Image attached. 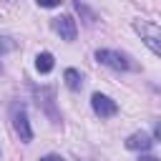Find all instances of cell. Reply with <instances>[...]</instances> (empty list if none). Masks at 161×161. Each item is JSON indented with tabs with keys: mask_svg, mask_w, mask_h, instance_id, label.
Listing matches in <instances>:
<instances>
[{
	"mask_svg": "<svg viewBox=\"0 0 161 161\" xmlns=\"http://www.w3.org/2000/svg\"><path fill=\"white\" fill-rule=\"evenodd\" d=\"M96 60L101 65H108L113 70H136V63L131 60V55L118 53V50H96Z\"/></svg>",
	"mask_w": 161,
	"mask_h": 161,
	"instance_id": "7a4b0ae2",
	"label": "cell"
},
{
	"mask_svg": "<svg viewBox=\"0 0 161 161\" xmlns=\"http://www.w3.org/2000/svg\"><path fill=\"white\" fill-rule=\"evenodd\" d=\"M10 116H13V128H15V133L20 136V141H23V143H30V141H33V128H30L25 106H23V103H13Z\"/></svg>",
	"mask_w": 161,
	"mask_h": 161,
	"instance_id": "3957f363",
	"label": "cell"
},
{
	"mask_svg": "<svg viewBox=\"0 0 161 161\" xmlns=\"http://www.w3.org/2000/svg\"><path fill=\"white\" fill-rule=\"evenodd\" d=\"M53 65H55V58H53L48 50H43V53L35 55V70H38V73H50Z\"/></svg>",
	"mask_w": 161,
	"mask_h": 161,
	"instance_id": "ba28073f",
	"label": "cell"
},
{
	"mask_svg": "<svg viewBox=\"0 0 161 161\" xmlns=\"http://www.w3.org/2000/svg\"><path fill=\"white\" fill-rule=\"evenodd\" d=\"M138 161H158V158H153V156H141Z\"/></svg>",
	"mask_w": 161,
	"mask_h": 161,
	"instance_id": "9a60e30c",
	"label": "cell"
},
{
	"mask_svg": "<svg viewBox=\"0 0 161 161\" xmlns=\"http://www.w3.org/2000/svg\"><path fill=\"white\" fill-rule=\"evenodd\" d=\"M33 93H35V98H38V106H43V111L50 116V121L53 123H58L60 121V116H58V111H55V91L53 88H48V86H43V88H33Z\"/></svg>",
	"mask_w": 161,
	"mask_h": 161,
	"instance_id": "8992f818",
	"label": "cell"
},
{
	"mask_svg": "<svg viewBox=\"0 0 161 161\" xmlns=\"http://www.w3.org/2000/svg\"><path fill=\"white\" fill-rule=\"evenodd\" d=\"M40 161H65L63 156H58V153H48V156H43Z\"/></svg>",
	"mask_w": 161,
	"mask_h": 161,
	"instance_id": "4fadbf2b",
	"label": "cell"
},
{
	"mask_svg": "<svg viewBox=\"0 0 161 161\" xmlns=\"http://www.w3.org/2000/svg\"><path fill=\"white\" fill-rule=\"evenodd\" d=\"M75 10H78V13H83V15L88 18V25H93V23H96V15H93V13H91V10H88L80 0H75Z\"/></svg>",
	"mask_w": 161,
	"mask_h": 161,
	"instance_id": "8fae6325",
	"label": "cell"
},
{
	"mask_svg": "<svg viewBox=\"0 0 161 161\" xmlns=\"http://www.w3.org/2000/svg\"><path fill=\"white\" fill-rule=\"evenodd\" d=\"M63 80H65V86H68L70 91H80V86H83V75H80L75 68H65Z\"/></svg>",
	"mask_w": 161,
	"mask_h": 161,
	"instance_id": "9c48e42d",
	"label": "cell"
},
{
	"mask_svg": "<svg viewBox=\"0 0 161 161\" xmlns=\"http://www.w3.org/2000/svg\"><path fill=\"white\" fill-rule=\"evenodd\" d=\"M15 48H18V43H15L10 35H0V55L10 53V50H15Z\"/></svg>",
	"mask_w": 161,
	"mask_h": 161,
	"instance_id": "30bf717a",
	"label": "cell"
},
{
	"mask_svg": "<svg viewBox=\"0 0 161 161\" xmlns=\"http://www.w3.org/2000/svg\"><path fill=\"white\" fill-rule=\"evenodd\" d=\"M35 3H38L40 8H58L63 0H35Z\"/></svg>",
	"mask_w": 161,
	"mask_h": 161,
	"instance_id": "7c38bea8",
	"label": "cell"
},
{
	"mask_svg": "<svg viewBox=\"0 0 161 161\" xmlns=\"http://www.w3.org/2000/svg\"><path fill=\"white\" fill-rule=\"evenodd\" d=\"M151 146H153V141H151V136L143 133V131H136V133H131V136L126 138V148H128V151H148Z\"/></svg>",
	"mask_w": 161,
	"mask_h": 161,
	"instance_id": "52a82bcc",
	"label": "cell"
},
{
	"mask_svg": "<svg viewBox=\"0 0 161 161\" xmlns=\"http://www.w3.org/2000/svg\"><path fill=\"white\" fill-rule=\"evenodd\" d=\"M50 28L63 38V40H75V35H78V25H75V20L70 18V15H55V18H50Z\"/></svg>",
	"mask_w": 161,
	"mask_h": 161,
	"instance_id": "277c9868",
	"label": "cell"
},
{
	"mask_svg": "<svg viewBox=\"0 0 161 161\" xmlns=\"http://www.w3.org/2000/svg\"><path fill=\"white\" fill-rule=\"evenodd\" d=\"M153 136H156V138H158V141H161V121H158V123H156V126H153Z\"/></svg>",
	"mask_w": 161,
	"mask_h": 161,
	"instance_id": "5bb4252c",
	"label": "cell"
},
{
	"mask_svg": "<svg viewBox=\"0 0 161 161\" xmlns=\"http://www.w3.org/2000/svg\"><path fill=\"white\" fill-rule=\"evenodd\" d=\"M8 3H13V0H8Z\"/></svg>",
	"mask_w": 161,
	"mask_h": 161,
	"instance_id": "2e32d148",
	"label": "cell"
},
{
	"mask_svg": "<svg viewBox=\"0 0 161 161\" xmlns=\"http://www.w3.org/2000/svg\"><path fill=\"white\" fill-rule=\"evenodd\" d=\"M133 30L141 35V40L146 43V48L148 50H153L158 58H161V28L158 25H153V23H148V20H133Z\"/></svg>",
	"mask_w": 161,
	"mask_h": 161,
	"instance_id": "6da1fadb",
	"label": "cell"
},
{
	"mask_svg": "<svg viewBox=\"0 0 161 161\" xmlns=\"http://www.w3.org/2000/svg\"><path fill=\"white\" fill-rule=\"evenodd\" d=\"M91 108H93V113L98 118H111V116L118 113V103L113 98L103 96V93H93L91 96Z\"/></svg>",
	"mask_w": 161,
	"mask_h": 161,
	"instance_id": "5b68a950",
	"label": "cell"
}]
</instances>
